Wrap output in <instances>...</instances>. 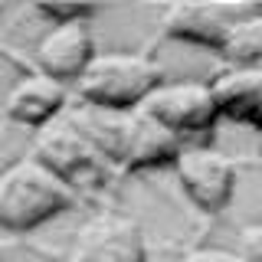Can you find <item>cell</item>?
I'll return each instance as SVG.
<instances>
[{"label": "cell", "mask_w": 262, "mask_h": 262, "mask_svg": "<svg viewBox=\"0 0 262 262\" xmlns=\"http://www.w3.org/2000/svg\"><path fill=\"white\" fill-rule=\"evenodd\" d=\"M164 82L158 59L144 53H98L76 82L82 105L102 112H138Z\"/></svg>", "instance_id": "obj_2"}, {"label": "cell", "mask_w": 262, "mask_h": 262, "mask_svg": "<svg viewBox=\"0 0 262 262\" xmlns=\"http://www.w3.org/2000/svg\"><path fill=\"white\" fill-rule=\"evenodd\" d=\"M66 89L69 85L43 76V72H30V76H23L10 92H7L4 115L10 121H16V125H23V128H36L39 131V128L53 125V121L62 115L66 95H69Z\"/></svg>", "instance_id": "obj_10"}, {"label": "cell", "mask_w": 262, "mask_h": 262, "mask_svg": "<svg viewBox=\"0 0 262 262\" xmlns=\"http://www.w3.org/2000/svg\"><path fill=\"white\" fill-rule=\"evenodd\" d=\"M69 262H147L144 233L131 216L102 213L79 229Z\"/></svg>", "instance_id": "obj_7"}, {"label": "cell", "mask_w": 262, "mask_h": 262, "mask_svg": "<svg viewBox=\"0 0 262 262\" xmlns=\"http://www.w3.org/2000/svg\"><path fill=\"white\" fill-rule=\"evenodd\" d=\"M236 252L243 256V262H262V223L243 226L239 229V246Z\"/></svg>", "instance_id": "obj_14"}, {"label": "cell", "mask_w": 262, "mask_h": 262, "mask_svg": "<svg viewBox=\"0 0 262 262\" xmlns=\"http://www.w3.org/2000/svg\"><path fill=\"white\" fill-rule=\"evenodd\" d=\"M33 13L39 20H46L49 27H66V23L92 20L95 7H89V4H53V0H46V4H33Z\"/></svg>", "instance_id": "obj_13"}, {"label": "cell", "mask_w": 262, "mask_h": 262, "mask_svg": "<svg viewBox=\"0 0 262 262\" xmlns=\"http://www.w3.org/2000/svg\"><path fill=\"white\" fill-rule=\"evenodd\" d=\"M33 158L46 170H53L62 184H69L72 190H79V187H102L105 177H108V167H105L108 161L98 154V147L69 118H56L53 125L36 131Z\"/></svg>", "instance_id": "obj_3"}, {"label": "cell", "mask_w": 262, "mask_h": 262, "mask_svg": "<svg viewBox=\"0 0 262 262\" xmlns=\"http://www.w3.org/2000/svg\"><path fill=\"white\" fill-rule=\"evenodd\" d=\"M216 56L226 66H262V7H252L229 23Z\"/></svg>", "instance_id": "obj_12"}, {"label": "cell", "mask_w": 262, "mask_h": 262, "mask_svg": "<svg viewBox=\"0 0 262 262\" xmlns=\"http://www.w3.org/2000/svg\"><path fill=\"white\" fill-rule=\"evenodd\" d=\"M210 92L216 98L220 118L249 121L262 105V66H226L210 79Z\"/></svg>", "instance_id": "obj_11"}, {"label": "cell", "mask_w": 262, "mask_h": 262, "mask_svg": "<svg viewBox=\"0 0 262 262\" xmlns=\"http://www.w3.org/2000/svg\"><path fill=\"white\" fill-rule=\"evenodd\" d=\"M76 203L79 193L36 158H20L0 174V229L30 233Z\"/></svg>", "instance_id": "obj_1"}, {"label": "cell", "mask_w": 262, "mask_h": 262, "mask_svg": "<svg viewBox=\"0 0 262 262\" xmlns=\"http://www.w3.org/2000/svg\"><path fill=\"white\" fill-rule=\"evenodd\" d=\"M141 112L151 115L154 121H161L167 131H174L180 141L187 135H196V131H210L220 121V108L210 92V82H193V79H184V82L164 79L144 98Z\"/></svg>", "instance_id": "obj_5"}, {"label": "cell", "mask_w": 262, "mask_h": 262, "mask_svg": "<svg viewBox=\"0 0 262 262\" xmlns=\"http://www.w3.org/2000/svg\"><path fill=\"white\" fill-rule=\"evenodd\" d=\"M252 10V4H174L161 16V33L177 43L203 46L216 53L229 23Z\"/></svg>", "instance_id": "obj_9"}, {"label": "cell", "mask_w": 262, "mask_h": 262, "mask_svg": "<svg viewBox=\"0 0 262 262\" xmlns=\"http://www.w3.org/2000/svg\"><path fill=\"white\" fill-rule=\"evenodd\" d=\"M95 33L92 20L66 23V27H49L36 43V66L39 72L62 85H76L82 72L95 59Z\"/></svg>", "instance_id": "obj_8"}, {"label": "cell", "mask_w": 262, "mask_h": 262, "mask_svg": "<svg viewBox=\"0 0 262 262\" xmlns=\"http://www.w3.org/2000/svg\"><path fill=\"white\" fill-rule=\"evenodd\" d=\"M249 125H252V128H256V131H259V135H262V105H259V108H256V112H252V118H249Z\"/></svg>", "instance_id": "obj_16"}, {"label": "cell", "mask_w": 262, "mask_h": 262, "mask_svg": "<svg viewBox=\"0 0 262 262\" xmlns=\"http://www.w3.org/2000/svg\"><path fill=\"white\" fill-rule=\"evenodd\" d=\"M180 190L200 213L216 216L236 193V161L207 144H184L174 161Z\"/></svg>", "instance_id": "obj_4"}, {"label": "cell", "mask_w": 262, "mask_h": 262, "mask_svg": "<svg viewBox=\"0 0 262 262\" xmlns=\"http://www.w3.org/2000/svg\"><path fill=\"white\" fill-rule=\"evenodd\" d=\"M259 158H262V135H259Z\"/></svg>", "instance_id": "obj_17"}, {"label": "cell", "mask_w": 262, "mask_h": 262, "mask_svg": "<svg viewBox=\"0 0 262 262\" xmlns=\"http://www.w3.org/2000/svg\"><path fill=\"white\" fill-rule=\"evenodd\" d=\"M184 262H243L236 249H220V246H200V249L187 252Z\"/></svg>", "instance_id": "obj_15"}, {"label": "cell", "mask_w": 262, "mask_h": 262, "mask_svg": "<svg viewBox=\"0 0 262 262\" xmlns=\"http://www.w3.org/2000/svg\"><path fill=\"white\" fill-rule=\"evenodd\" d=\"M180 147L184 141L167 131L161 121H154L151 115H144L141 108L138 112H125L121 115V125H118V138L112 144L108 164L128 170H154V167H174Z\"/></svg>", "instance_id": "obj_6"}]
</instances>
